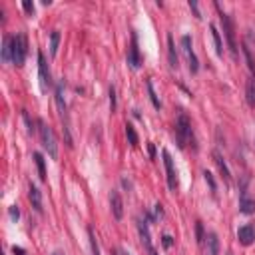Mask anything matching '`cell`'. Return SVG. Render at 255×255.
Here are the masks:
<instances>
[{
  "label": "cell",
  "instance_id": "cell-8",
  "mask_svg": "<svg viewBox=\"0 0 255 255\" xmlns=\"http://www.w3.org/2000/svg\"><path fill=\"white\" fill-rule=\"evenodd\" d=\"M162 156H164V164H166L168 185H170V189H176V187H178V174H176V168H174V160H172V156H170L168 149L162 151Z\"/></svg>",
  "mask_w": 255,
  "mask_h": 255
},
{
  "label": "cell",
  "instance_id": "cell-22",
  "mask_svg": "<svg viewBox=\"0 0 255 255\" xmlns=\"http://www.w3.org/2000/svg\"><path fill=\"white\" fill-rule=\"evenodd\" d=\"M243 56H245V60H247V66H249L253 78H255V60H253V54H251V48H249L247 44H243Z\"/></svg>",
  "mask_w": 255,
  "mask_h": 255
},
{
  "label": "cell",
  "instance_id": "cell-9",
  "mask_svg": "<svg viewBox=\"0 0 255 255\" xmlns=\"http://www.w3.org/2000/svg\"><path fill=\"white\" fill-rule=\"evenodd\" d=\"M237 239L241 245H251L255 241V225L253 223H247V225H241L237 229Z\"/></svg>",
  "mask_w": 255,
  "mask_h": 255
},
{
  "label": "cell",
  "instance_id": "cell-38",
  "mask_svg": "<svg viewBox=\"0 0 255 255\" xmlns=\"http://www.w3.org/2000/svg\"><path fill=\"white\" fill-rule=\"evenodd\" d=\"M52 255H64V253H62V251H54Z\"/></svg>",
  "mask_w": 255,
  "mask_h": 255
},
{
  "label": "cell",
  "instance_id": "cell-29",
  "mask_svg": "<svg viewBox=\"0 0 255 255\" xmlns=\"http://www.w3.org/2000/svg\"><path fill=\"white\" fill-rule=\"evenodd\" d=\"M22 8H24L28 14H34V2H30V0H24V2H22Z\"/></svg>",
  "mask_w": 255,
  "mask_h": 255
},
{
  "label": "cell",
  "instance_id": "cell-10",
  "mask_svg": "<svg viewBox=\"0 0 255 255\" xmlns=\"http://www.w3.org/2000/svg\"><path fill=\"white\" fill-rule=\"evenodd\" d=\"M110 208H112V216L120 221L124 218V201H122L120 191H112L110 193Z\"/></svg>",
  "mask_w": 255,
  "mask_h": 255
},
{
  "label": "cell",
  "instance_id": "cell-40",
  "mask_svg": "<svg viewBox=\"0 0 255 255\" xmlns=\"http://www.w3.org/2000/svg\"><path fill=\"white\" fill-rule=\"evenodd\" d=\"M112 255H120V253H116V251H112Z\"/></svg>",
  "mask_w": 255,
  "mask_h": 255
},
{
  "label": "cell",
  "instance_id": "cell-25",
  "mask_svg": "<svg viewBox=\"0 0 255 255\" xmlns=\"http://www.w3.org/2000/svg\"><path fill=\"white\" fill-rule=\"evenodd\" d=\"M88 235H90V247H92V255H100V245H98V239L94 235V229H88Z\"/></svg>",
  "mask_w": 255,
  "mask_h": 255
},
{
  "label": "cell",
  "instance_id": "cell-19",
  "mask_svg": "<svg viewBox=\"0 0 255 255\" xmlns=\"http://www.w3.org/2000/svg\"><path fill=\"white\" fill-rule=\"evenodd\" d=\"M146 88H147V94H149V100H151V104H154V108L160 110V108H162V102H160V98H158V94H156V90H154V82L147 80V82H146Z\"/></svg>",
  "mask_w": 255,
  "mask_h": 255
},
{
  "label": "cell",
  "instance_id": "cell-39",
  "mask_svg": "<svg viewBox=\"0 0 255 255\" xmlns=\"http://www.w3.org/2000/svg\"><path fill=\"white\" fill-rule=\"evenodd\" d=\"M149 255H158V251H156V249H154V251H149Z\"/></svg>",
  "mask_w": 255,
  "mask_h": 255
},
{
  "label": "cell",
  "instance_id": "cell-7",
  "mask_svg": "<svg viewBox=\"0 0 255 255\" xmlns=\"http://www.w3.org/2000/svg\"><path fill=\"white\" fill-rule=\"evenodd\" d=\"M38 74H40V88L46 92L50 88V84H52V80H50V70H48V62L44 58L42 52H38Z\"/></svg>",
  "mask_w": 255,
  "mask_h": 255
},
{
  "label": "cell",
  "instance_id": "cell-30",
  "mask_svg": "<svg viewBox=\"0 0 255 255\" xmlns=\"http://www.w3.org/2000/svg\"><path fill=\"white\" fill-rule=\"evenodd\" d=\"M24 120H26V126H28V132H30V134H34V132H36V128H34V122L30 120V116H28L26 112H24Z\"/></svg>",
  "mask_w": 255,
  "mask_h": 255
},
{
  "label": "cell",
  "instance_id": "cell-5",
  "mask_svg": "<svg viewBox=\"0 0 255 255\" xmlns=\"http://www.w3.org/2000/svg\"><path fill=\"white\" fill-rule=\"evenodd\" d=\"M182 50H183V54H185V58H187V64H189V70L195 74L197 70H199V62H197V56H195V52H193V46H191V38L185 34V36H182Z\"/></svg>",
  "mask_w": 255,
  "mask_h": 255
},
{
  "label": "cell",
  "instance_id": "cell-1",
  "mask_svg": "<svg viewBox=\"0 0 255 255\" xmlns=\"http://www.w3.org/2000/svg\"><path fill=\"white\" fill-rule=\"evenodd\" d=\"M38 134H40V142L44 146V149L48 151V156L56 160L58 158V144H56V136H54V130L50 128L46 122L38 120Z\"/></svg>",
  "mask_w": 255,
  "mask_h": 255
},
{
  "label": "cell",
  "instance_id": "cell-34",
  "mask_svg": "<svg viewBox=\"0 0 255 255\" xmlns=\"http://www.w3.org/2000/svg\"><path fill=\"white\" fill-rule=\"evenodd\" d=\"M154 212H156V218H162V216H164V210H162V203H158V206H156V210H154Z\"/></svg>",
  "mask_w": 255,
  "mask_h": 255
},
{
  "label": "cell",
  "instance_id": "cell-16",
  "mask_svg": "<svg viewBox=\"0 0 255 255\" xmlns=\"http://www.w3.org/2000/svg\"><path fill=\"white\" fill-rule=\"evenodd\" d=\"M2 60L8 64L12 62V36H4L2 38Z\"/></svg>",
  "mask_w": 255,
  "mask_h": 255
},
{
  "label": "cell",
  "instance_id": "cell-11",
  "mask_svg": "<svg viewBox=\"0 0 255 255\" xmlns=\"http://www.w3.org/2000/svg\"><path fill=\"white\" fill-rule=\"evenodd\" d=\"M28 197H30L32 208H34L38 214H42V193H40V189H38L34 183H30V193H28Z\"/></svg>",
  "mask_w": 255,
  "mask_h": 255
},
{
  "label": "cell",
  "instance_id": "cell-4",
  "mask_svg": "<svg viewBox=\"0 0 255 255\" xmlns=\"http://www.w3.org/2000/svg\"><path fill=\"white\" fill-rule=\"evenodd\" d=\"M176 138H178V146L180 147H185L191 142V138H193V134H191V122H189L187 114H183V112H180L178 122H176Z\"/></svg>",
  "mask_w": 255,
  "mask_h": 255
},
{
  "label": "cell",
  "instance_id": "cell-6",
  "mask_svg": "<svg viewBox=\"0 0 255 255\" xmlns=\"http://www.w3.org/2000/svg\"><path fill=\"white\" fill-rule=\"evenodd\" d=\"M128 64L136 70L142 66V56H140V48H138V34L132 32V42H130V48H128Z\"/></svg>",
  "mask_w": 255,
  "mask_h": 255
},
{
  "label": "cell",
  "instance_id": "cell-31",
  "mask_svg": "<svg viewBox=\"0 0 255 255\" xmlns=\"http://www.w3.org/2000/svg\"><path fill=\"white\" fill-rule=\"evenodd\" d=\"M189 8L195 12V18H201V12H199V6H197V2H193V0H189Z\"/></svg>",
  "mask_w": 255,
  "mask_h": 255
},
{
  "label": "cell",
  "instance_id": "cell-23",
  "mask_svg": "<svg viewBox=\"0 0 255 255\" xmlns=\"http://www.w3.org/2000/svg\"><path fill=\"white\" fill-rule=\"evenodd\" d=\"M247 102L249 106H255V78L247 82Z\"/></svg>",
  "mask_w": 255,
  "mask_h": 255
},
{
  "label": "cell",
  "instance_id": "cell-13",
  "mask_svg": "<svg viewBox=\"0 0 255 255\" xmlns=\"http://www.w3.org/2000/svg\"><path fill=\"white\" fill-rule=\"evenodd\" d=\"M206 245H208V249H206V253L208 255H219V239H218V235L214 233V231H210L208 235H206Z\"/></svg>",
  "mask_w": 255,
  "mask_h": 255
},
{
  "label": "cell",
  "instance_id": "cell-33",
  "mask_svg": "<svg viewBox=\"0 0 255 255\" xmlns=\"http://www.w3.org/2000/svg\"><path fill=\"white\" fill-rule=\"evenodd\" d=\"M10 218H12V219H18V218H20V212H18V208H16V206H12V208H10Z\"/></svg>",
  "mask_w": 255,
  "mask_h": 255
},
{
  "label": "cell",
  "instance_id": "cell-17",
  "mask_svg": "<svg viewBox=\"0 0 255 255\" xmlns=\"http://www.w3.org/2000/svg\"><path fill=\"white\" fill-rule=\"evenodd\" d=\"M239 212L241 214H253L255 212V199H251L243 193L241 199H239Z\"/></svg>",
  "mask_w": 255,
  "mask_h": 255
},
{
  "label": "cell",
  "instance_id": "cell-14",
  "mask_svg": "<svg viewBox=\"0 0 255 255\" xmlns=\"http://www.w3.org/2000/svg\"><path fill=\"white\" fill-rule=\"evenodd\" d=\"M214 162L218 164V168H219V172H221L223 180H225V182L229 183V182H231V172H229L227 164L223 162V158H221V154H219V151H214Z\"/></svg>",
  "mask_w": 255,
  "mask_h": 255
},
{
  "label": "cell",
  "instance_id": "cell-18",
  "mask_svg": "<svg viewBox=\"0 0 255 255\" xmlns=\"http://www.w3.org/2000/svg\"><path fill=\"white\" fill-rule=\"evenodd\" d=\"M210 30H212V36H214V44H216L218 56H223V42H221V36L218 32V26L216 24H210Z\"/></svg>",
  "mask_w": 255,
  "mask_h": 255
},
{
  "label": "cell",
  "instance_id": "cell-3",
  "mask_svg": "<svg viewBox=\"0 0 255 255\" xmlns=\"http://www.w3.org/2000/svg\"><path fill=\"white\" fill-rule=\"evenodd\" d=\"M28 54V38L24 32H18L16 36H12V64L22 66Z\"/></svg>",
  "mask_w": 255,
  "mask_h": 255
},
{
  "label": "cell",
  "instance_id": "cell-12",
  "mask_svg": "<svg viewBox=\"0 0 255 255\" xmlns=\"http://www.w3.org/2000/svg\"><path fill=\"white\" fill-rule=\"evenodd\" d=\"M138 231H140V237H142V243L146 245L147 251H154V245H151V237H149V229H147V223L146 221H138Z\"/></svg>",
  "mask_w": 255,
  "mask_h": 255
},
{
  "label": "cell",
  "instance_id": "cell-24",
  "mask_svg": "<svg viewBox=\"0 0 255 255\" xmlns=\"http://www.w3.org/2000/svg\"><path fill=\"white\" fill-rule=\"evenodd\" d=\"M126 136H128L130 144L136 147V146H138V134H136V130H134V126H132V124H126Z\"/></svg>",
  "mask_w": 255,
  "mask_h": 255
},
{
  "label": "cell",
  "instance_id": "cell-20",
  "mask_svg": "<svg viewBox=\"0 0 255 255\" xmlns=\"http://www.w3.org/2000/svg\"><path fill=\"white\" fill-rule=\"evenodd\" d=\"M58 44H60V32L52 30V34H50V56H52V58L58 52Z\"/></svg>",
  "mask_w": 255,
  "mask_h": 255
},
{
  "label": "cell",
  "instance_id": "cell-27",
  "mask_svg": "<svg viewBox=\"0 0 255 255\" xmlns=\"http://www.w3.org/2000/svg\"><path fill=\"white\" fill-rule=\"evenodd\" d=\"M203 176H206V182L210 183V187H212V191L216 193V191H218V183H216V180H214V176H212V174H210L208 170H206V172H203Z\"/></svg>",
  "mask_w": 255,
  "mask_h": 255
},
{
  "label": "cell",
  "instance_id": "cell-36",
  "mask_svg": "<svg viewBox=\"0 0 255 255\" xmlns=\"http://www.w3.org/2000/svg\"><path fill=\"white\" fill-rule=\"evenodd\" d=\"M12 251H14V255H26V251H24V249H20V247H14Z\"/></svg>",
  "mask_w": 255,
  "mask_h": 255
},
{
  "label": "cell",
  "instance_id": "cell-2",
  "mask_svg": "<svg viewBox=\"0 0 255 255\" xmlns=\"http://www.w3.org/2000/svg\"><path fill=\"white\" fill-rule=\"evenodd\" d=\"M216 8H218V12H219V20H221V24H223V32H225V38H227L229 52H231V56H233V58H237V42H235V26H233V20H231V16H229L227 12H223V10H221V6H219V4H216Z\"/></svg>",
  "mask_w": 255,
  "mask_h": 255
},
{
  "label": "cell",
  "instance_id": "cell-37",
  "mask_svg": "<svg viewBox=\"0 0 255 255\" xmlns=\"http://www.w3.org/2000/svg\"><path fill=\"white\" fill-rule=\"evenodd\" d=\"M120 255H132V253H130V251H126V249H122V251H120Z\"/></svg>",
  "mask_w": 255,
  "mask_h": 255
},
{
  "label": "cell",
  "instance_id": "cell-32",
  "mask_svg": "<svg viewBox=\"0 0 255 255\" xmlns=\"http://www.w3.org/2000/svg\"><path fill=\"white\" fill-rule=\"evenodd\" d=\"M162 243H164V247L168 249V247H172V243H174V239H172L170 235H164V237H162Z\"/></svg>",
  "mask_w": 255,
  "mask_h": 255
},
{
  "label": "cell",
  "instance_id": "cell-28",
  "mask_svg": "<svg viewBox=\"0 0 255 255\" xmlns=\"http://www.w3.org/2000/svg\"><path fill=\"white\" fill-rule=\"evenodd\" d=\"M110 110L116 112V90H114V86L110 88Z\"/></svg>",
  "mask_w": 255,
  "mask_h": 255
},
{
  "label": "cell",
  "instance_id": "cell-35",
  "mask_svg": "<svg viewBox=\"0 0 255 255\" xmlns=\"http://www.w3.org/2000/svg\"><path fill=\"white\" fill-rule=\"evenodd\" d=\"M147 147H149V156L154 158V156H156V147H154V144H147Z\"/></svg>",
  "mask_w": 255,
  "mask_h": 255
},
{
  "label": "cell",
  "instance_id": "cell-15",
  "mask_svg": "<svg viewBox=\"0 0 255 255\" xmlns=\"http://www.w3.org/2000/svg\"><path fill=\"white\" fill-rule=\"evenodd\" d=\"M168 56H170V66L178 68L180 66V58H178V52H176V44H174V36L172 34H168Z\"/></svg>",
  "mask_w": 255,
  "mask_h": 255
},
{
  "label": "cell",
  "instance_id": "cell-26",
  "mask_svg": "<svg viewBox=\"0 0 255 255\" xmlns=\"http://www.w3.org/2000/svg\"><path fill=\"white\" fill-rule=\"evenodd\" d=\"M195 235H197V243L201 245L203 241H206V235H203V225H201V221H197L195 223Z\"/></svg>",
  "mask_w": 255,
  "mask_h": 255
},
{
  "label": "cell",
  "instance_id": "cell-21",
  "mask_svg": "<svg viewBox=\"0 0 255 255\" xmlns=\"http://www.w3.org/2000/svg\"><path fill=\"white\" fill-rule=\"evenodd\" d=\"M34 162H36V168H38V176L44 182L46 180V164H44V158H42L40 151H34Z\"/></svg>",
  "mask_w": 255,
  "mask_h": 255
}]
</instances>
